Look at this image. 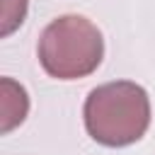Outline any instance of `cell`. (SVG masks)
I'll use <instances>...</instances> for the list:
<instances>
[{
  "mask_svg": "<svg viewBox=\"0 0 155 155\" xmlns=\"http://www.w3.org/2000/svg\"><path fill=\"white\" fill-rule=\"evenodd\" d=\"M82 116L92 140L107 148H126L140 140L150 126V97L138 82L114 80L87 94Z\"/></svg>",
  "mask_w": 155,
  "mask_h": 155,
  "instance_id": "6da1fadb",
  "label": "cell"
},
{
  "mask_svg": "<svg viewBox=\"0 0 155 155\" xmlns=\"http://www.w3.org/2000/svg\"><path fill=\"white\" fill-rule=\"evenodd\" d=\"M39 63L56 80H78L94 73L104 58L97 24L82 15L56 17L39 36Z\"/></svg>",
  "mask_w": 155,
  "mask_h": 155,
  "instance_id": "7a4b0ae2",
  "label": "cell"
},
{
  "mask_svg": "<svg viewBox=\"0 0 155 155\" xmlns=\"http://www.w3.org/2000/svg\"><path fill=\"white\" fill-rule=\"evenodd\" d=\"M0 109H2V133H10L15 126H19L29 111L27 90L12 78L0 80Z\"/></svg>",
  "mask_w": 155,
  "mask_h": 155,
  "instance_id": "3957f363",
  "label": "cell"
},
{
  "mask_svg": "<svg viewBox=\"0 0 155 155\" xmlns=\"http://www.w3.org/2000/svg\"><path fill=\"white\" fill-rule=\"evenodd\" d=\"M29 0H2V36H10L27 17Z\"/></svg>",
  "mask_w": 155,
  "mask_h": 155,
  "instance_id": "277c9868",
  "label": "cell"
}]
</instances>
